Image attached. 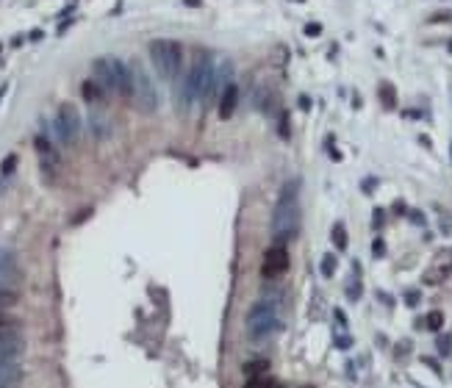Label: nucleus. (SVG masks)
Listing matches in <instances>:
<instances>
[{
  "label": "nucleus",
  "instance_id": "nucleus-8",
  "mask_svg": "<svg viewBox=\"0 0 452 388\" xmlns=\"http://www.w3.org/2000/svg\"><path fill=\"white\" fill-rule=\"evenodd\" d=\"M23 350H25V338L23 333L17 330V324H3L0 328V360H17L23 358Z\"/></svg>",
  "mask_w": 452,
  "mask_h": 388
},
{
  "label": "nucleus",
  "instance_id": "nucleus-26",
  "mask_svg": "<svg viewBox=\"0 0 452 388\" xmlns=\"http://www.w3.org/2000/svg\"><path fill=\"white\" fill-rule=\"evenodd\" d=\"M305 33H308V36H319V33H322V25H319V23L305 25Z\"/></svg>",
  "mask_w": 452,
  "mask_h": 388
},
{
  "label": "nucleus",
  "instance_id": "nucleus-29",
  "mask_svg": "<svg viewBox=\"0 0 452 388\" xmlns=\"http://www.w3.org/2000/svg\"><path fill=\"white\" fill-rule=\"evenodd\" d=\"M347 294H350V299H358V297H361V285H358V283H352L350 289H347Z\"/></svg>",
  "mask_w": 452,
  "mask_h": 388
},
{
  "label": "nucleus",
  "instance_id": "nucleus-36",
  "mask_svg": "<svg viewBox=\"0 0 452 388\" xmlns=\"http://www.w3.org/2000/svg\"><path fill=\"white\" fill-rule=\"evenodd\" d=\"M183 3H186V6H200L203 0H183Z\"/></svg>",
  "mask_w": 452,
  "mask_h": 388
},
{
  "label": "nucleus",
  "instance_id": "nucleus-24",
  "mask_svg": "<svg viewBox=\"0 0 452 388\" xmlns=\"http://www.w3.org/2000/svg\"><path fill=\"white\" fill-rule=\"evenodd\" d=\"M449 346H452V338H449V336H441V338H438V352H441V355H449V352H452Z\"/></svg>",
  "mask_w": 452,
  "mask_h": 388
},
{
  "label": "nucleus",
  "instance_id": "nucleus-20",
  "mask_svg": "<svg viewBox=\"0 0 452 388\" xmlns=\"http://www.w3.org/2000/svg\"><path fill=\"white\" fill-rule=\"evenodd\" d=\"M333 244H336V250H347V230L341 222L333 224Z\"/></svg>",
  "mask_w": 452,
  "mask_h": 388
},
{
  "label": "nucleus",
  "instance_id": "nucleus-18",
  "mask_svg": "<svg viewBox=\"0 0 452 388\" xmlns=\"http://www.w3.org/2000/svg\"><path fill=\"white\" fill-rule=\"evenodd\" d=\"M33 147H36V153L42 155L45 161H47V158H50V155H53V145H50V141L45 139L42 133H39V136H33Z\"/></svg>",
  "mask_w": 452,
  "mask_h": 388
},
{
  "label": "nucleus",
  "instance_id": "nucleus-33",
  "mask_svg": "<svg viewBox=\"0 0 452 388\" xmlns=\"http://www.w3.org/2000/svg\"><path fill=\"white\" fill-rule=\"evenodd\" d=\"M300 108H305V111H308V108H311V97H305V94H303V97H300Z\"/></svg>",
  "mask_w": 452,
  "mask_h": 388
},
{
  "label": "nucleus",
  "instance_id": "nucleus-17",
  "mask_svg": "<svg viewBox=\"0 0 452 388\" xmlns=\"http://www.w3.org/2000/svg\"><path fill=\"white\" fill-rule=\"evenodd\" d=\"M422 324H424V328H427V330L438 333V330L444 328V314H441V311H430V314L424 316V322H422Z\"/></svg>",
  "mask_w": 452,
  "mask_h": 388
},
{
  "label": "nucleus",
  "instance_id": "nucleus-10",
  "mask_svg": "<svg viewBox=\"0 0 452 388\" xmlns=\"http://www.w3.org/2000/svg\"><path fill=\"white\" fill-rule=\"evenodd\" d=\"M236 103H239V86L236 84H228L222 92V100H219V117L222 119H230L236 111Z\"/></svg>",
  "mask_w": 452,
  "mask_h": 388
},
{
  "label": "nucleus",
  "instance_id": "nucleus-1",
  "mask_svg": "<svg viewBox=\"0 0 452 388\" xmlns=\"http://www.w3.org/2000/svg\"><path fill=\"white\" fill-rule=\"evenodd\" d=\"M300 236V180L294 178L280 189L272 214V239L275 244L294 241Z\"/></svg>",
  "mask_w": 452,
  "mask_h": 388
},
{
  "label": "nucleus",
  "instance_id": "nucleus-30",
  "mask_svg": "<svg viewBox=\"0 0 452 388\" xmlns=\"http://www.w3.org/2000/svg\"><path fill=\"white\" fill-rule=\"evenodd\" d=\"M408 216H410V222H416V224H424V216L419 214V211H410Z\"/></svg>",
  "mask_w": 452,
  "mask_h": 388
},
{
  "label": "nucleus",
  "instance_id": "nucleus-38",
  "mask_svg": "<svg viewBox=\"0 0 452 388\" xmlns=\"http://www.w3.org/2000/svg\"><path fill=\"white\" fill-rule=\"evenodd\" d=\"M0 194H3V180H0Z\"/></svg>",
  "mask_w": 452,
  "mask_h": 388
},
{
  "label": "nucleus",
  "instance_id": "nucleus-7",
  "mask_svg": "<svg viewBox=\"0 0 452 388\" xmlns=\"http://www.w3.org/2000/svg\"><path fill=\"white\" fill-rule=\"evenodd\" d=\"M53 128H56V136L64 145H75L81 136V114L75 111L72 103H61L56 111V119H53Z\"/></svg>",
  "mask_w": 452,
  "mask_h": 388
},
{
  "label": "nucleus",
  "instance_id": "nucleus-12",
  "mask_svg": "<svg viewBox=\"0 0 452 388\" xmlns=\"http://www.w3.org/2000/svg\"><path fill=\"white\" fill-rule=\"evenodd\" d=\"M23 380V369L14 360H0V385L3 388H11Z\"/></svg>",
  "mask_w": 452,
  "mask_h": 388
},
{
  "label": "nucleus",
  "instance_id": "nucleus-2",
  "mask_svg": "<svg viewBox=\"0 0 452 388\" xmlns=\"http://www.w3.org/2000/svg\"><path fill=\"white\" fill-rule=\"evenodd\" d=\"M214 84H217L214 58H211L208 53H200L197 61L191 64V70L186 72V78L178 84V103H181V108L186 111L191 103L208 97L211 89H214Z\"/></svg>",
  "mask_w": 452,
  "mask_h": 388
},
{
  "label": "nucleus",
  "instance_id": "nucleus-39",
  "mask_svg": "<svg viewBox=\"0 0 452 388\" xmlns=\"http://www.w3.org/2000/svg\"><path fill=\"white\" fill-rule=\"evenodd\" d=\"M305 388H311V385H305Z\"/></svg>",
  "mask_w": 452,
  "mask_h": 388
},
{
  "label": "nucleus",
  "instance_id": "nucleus-13",
  "mask_svg": "<svg viewBox=\"0 0 452 388\" xmlns=\"http://www.w3.org/2000/svg\"><path fill=\"white\" fill-rule=\"evenodd\" d=\"M81 94H84V100L86 103H97V100H103V94H106V89L97 84V80H86L84 86H81Z\"/></svg>",
  "mask_w": 452,
  "mask_h": 388
},
{
  "label": "nucleus",
  "instance_id": "nucleus-25",
  "mask_svg": "<svg viewBox=\"0 0 452 388\" xmlns=\"http://www.w3.org/2000/svg\"><path fill=\"white\" fill-rule=\"evenodd\" d=\"M278 133L283 136V139H289L291 131H289V114H283V119H280V128H278Z\"/></svg>",
  "mask_w": 452,
  "mask_h": 388
},
{
  "label": "nucleus",
  "instance_id": "nucleus-35",
  "mask_svg": "<svg viewBox=\"0 0 452 388\" xmlns=\"http://www.w3.org/2000/svg\"><path fill=\"white\" fill-rule=\"evenodd\" d=\"M9 92V84H0V100H3V94Z\"/></svg>",
  "mask_w": 452,
  "mask_h": 388
},
{
  "label": "nucleus",
  "instance_id": "nucleus-14",
  "mask_svg": "<svg viewBox=\"0 0 452 388\" xmlns=\"http://www.w3.org/2000/svg\"><path fill=\"white\" fill-rule=\"evenodd\" d=\"M19 302V291L11 289V285L0 283V308H11V305Z\"/></svg>",
  "mask_w": 452,
  "mask_h": 388
},
{
  "label": "nucleus",
  "instance_id": "nucleus-19",
  "mask_svg": "<svg viewBox=\"0 0 452 388\" xmlns=\"http://www.w3.org/2000/svg\"><path fill=\"white\" fill-rule=\"evenodd\" d=\"M19 164V158H17V153H11V155H6L3 161H0V175L3 178H9V175H14V169Z\"/></svg>",
  "mask_w": 452,
  "mask_h": 388
},
{
  "label": "nucleus",
  "instance_id": "nucleus-15",
  "mask_svg": "<svg viewBox=\"0 0 452 388\" xmlns=\"http://www.w3.org/2000/svg\"><path fill=\"white\" fill-rule=\"evenodd\" d=\"M89 122H92V133L97 136V139H106V136L111 133V128H108V119L100 117L97 111H92V119H89Z\"/></svg>",
  "mask_w": 452,
  "mask_h": 388
},
{
  "label": "nucleus",
  "instance_id": "nucleus-28",
  "mask_svg": "<svg viewBox=\"0 0 452 388\" xmlns=\"http://www.w3.org/2000/svg\"><path fill=\"white\" fill-rule=\"evenodd\" d=\"M372 253H375V255H383V253H386V244H383V239H375Z\"/></svg>",
  "mask_w": 452,
  "mask_h": 388
},
{
  "label": "nucleus",
  "instance_id": "nucleus-6",
  "mask_svg": "<svg viewBox=\"0 0 452 388\" xmlns=\"http://www.w3.org/2000/svg\"><path fill=\"white\" fill-rule=\"evenodd\" d=\"M131 97H133L136 108L145 114H153L159 108V89H155V84L150 80L147 70L139 61L131 64Z\"/></svg>",
  "mask_w": 452,
  "mask_h": 388
},
{
  "label": "nucleus",
  "instance_id": "nucleus-32",
  "mask_svg": "<svg viewBox=\"0 0 452 388\" xmlns=\"http://www.w3.org/2000/svg\"><path fill=\"white\" fill-rule=\"evenodd\" d=\"M380 224H383V211L378 208L375 211V228H380Z\"/></svg>",
  "mask_w": 452,
  "mask_h": 388
},
{
  "label": "nucleus",
  "instance_id": "nucleus-21",
  "mask_svg": "<svg viewBox=\"0 0 452 388\" xmlns=\"http://www.w3.org/2000/svg\"><path fill=\"white\" fill-rule=\"evenodd\" d=\"M244 388H275V383H272V380L266 377V374H258V377H250Z\"/></svg>",
  "mask_w": 452,
  "mask_h": 388
},
{
  "label": "nucleus",
  "instance_id": "nucleus-22",
  "mask_svg": "<svg viewBox=\"0 0 452 388\" xmlns=\"http://www.w3.org/2000/svg\"><path fill=\"white\" fill-rule=\"evenodd\" d=\"M266 372V360H252V363L244 366V374L247 377H258V374H264Z\"/></svg>",
  "mask_w": 452,
  "mask_h": 388
},
{
  "label": "nucleus",
  "instance_id": "nucleus-37",
  "mask_svg": "<svg viewBox=\"0 0 452 388\" xmlns=\"http://www.w3.org/2000/svg\"><path fill=\"white\" fill-rule=\"evenodd\" d=\"M3 324H9V322H6V319H3V314H0V328H3Z\"/></svg>",
  "mask_w": 452,
  "mask_h": 388
},
{
  "label": "nucleus",
  "instance_id": "nucleus-4",
  "mask_svg": "<svg viewBox=\"0 0 452 388\" xmlns=\"http://www.w3.org/2000/svg\"><path fill=\"white\" fill-rule=\"evenodd\" d=\"M247 338L252 344H264L269 341L278 333L280 322H278V305L272 299H258L256 305L247 311Z\"/></svg>",
  "mask_w": 452,
  "mask_h": 388
},
{
  "label": "nucleus",
  "instance_id": "nucleus-16",
  "mask_svg": "<svg viewBox=\"0 0 452 388\" xmlns=\"http://www.w3.org/2000/svg\"><path fill=\"white\" fill-rule=\"evenodd\" d=\"M378 94H380V100H383V106H386V108H394L397 106V92H394L391 84H380Z\"/></svg>",
  "mask_w": 452,
  "mask_h": 388
},
{
  "label": "nucleus",
  "instance_id": "nucleus-27",
  "mask_svg": "<svg viewBox=\"0 0 452 388\" xmlns=\"http://www.w3.org/2000/svg\"><path fill=\"white\" fill-rule=\"evenodd\" d=\"M419 299H422V297H419V291H408V294H405V302L410 305V308H414V305L419 302Z\"/></svg>",
  "mask_w": 452,
  "mask_h": 388
},
{
  "label": "nucleus",
  "instance_id": "nucleus-34",
  "mask_svg": "<svg viewBox=\"0 0 452 388\" xmlns=\"http://www.w3.org/2000/svg\"><path fill=\"white\" fill-rule=\"evenodd\" d=\"M424 363H427V366H433V369H436V372H441V369H438V363H436V360H433V358H424Z\"/></svg>",
  "mask_w": 452,
  "mask_h": 388
},
{
  "label": "nucleus",
  "instance_id": "nucleus-3",
  "mask_svg": "<svg viewBox=\"0 0 452 388\" xmlns=\"http://www.w3.org/2000/svg\"><path fill=\"white\" fill-rule=\"evenodd\" d=\"M92 72L106 92H117L131 97V64H125L122 58H111V56L94 58Z\"/></svg>",
  "mask_w": 452,
  "mask_h": 388
},
{
  "label": "nucleus",
  "instance_id": "nucleus-9",
  "mask_svg": "<svg viewBox=\"0 0 452 388\" xmlns=\"http://www.w3.org/2000/svg\"><path fill=\"white\" fill-rule=\"evenodd\" d=\"M286 269H289V250H286L283 244H272V247L264 253L261 275L266 280H275V277H280Z\"/></svg>",
  "mask_w": 452,
  "mask_h": 388
},
{
  "label": "nucleus",
  "instance_id": "nucleus-11",
  "mask_svg": "<svg viewBox=\"0 0 452 388\" xmlns=\"http://www.w3.org/2000/svg\"><path fill=\"white\" fill-rule=\"evenodd\" d=\"M0 277H6V280H19L17 255L6 247H0Z\"/></svg>",
  "mask_w": 452,
  "mask_h": 388
},
{
  "label": "nucleus",
  "instance_id": "nucleus-23",
  "mask_svg": "<svg viewBox=\"0 0 452 388\" xmlns=\"http://www.w3.org/2000/svg\"><path fill=\"white\" fill-rule=\"evenodd\" d=\"M336 267H339V263H336V255H325V258H322V275H325V277H333L336 275Z\"/></svg>",
  "mask_w": 452,
  "mask_h": 388
},
{
  "label": "nucleus",
  "instance_id": "nucleus-5",
  "mask_svg": "<svg viewBox=\"0 0 452 388\" xmlns=\"http://www.w3.org/2000/svg\"><path fill=\"white\" fill-rule=\"evenodd\" d=\"M147 50H150V61H153V67L159 70L161 78L175 80L178 75H181L183 50H181L178 42H172V39H153Z\"/></svg>",
  "mask_w": 452,
  "mask_h": 388
},
{
  "label": "nucleus",
  "instance_id": "nucleus-31",
  "mask_svg": "<svg viewBox=\"0 0 452 388\" xmlns=\"http://www.w3.org/2000/svg\"><path fill=\"white\" fill-rule=\"evenodd\" d=\"M42 36H45V33L36 28V31H31V36H28V39H31V42H39V39H42Z\"/></svg>",
  "mask_w": 452,
  "mask_h": 388
}]
</instances>
